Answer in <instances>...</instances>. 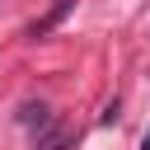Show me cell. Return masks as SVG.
<instances>
[{"label":"cell","mask_w":150,"mask_h":150,"mask_svg":"<svg viewBox=\"0 0 150 150\" xmlns=\"http://www.w3.org/2000/svg\"><path fill=\"white\" fill-rule=\"evenodd\" d=\"M38 150H70V136H56V141H47V145H38Z\"/></svg>","instance_id":"cell-1"},{"label":"cell","mask_w":150,"mask_h":150,"mask_svg":"<svg viewBox=\"0 0 150 150\" xmlns=\"http://www.w3.org/2000/svg\"><path fill=\"white\" fill-rule=\"evenodd\" d=\"M141 150H150V136H145V141H141Z\"/></svg>","instance_id":"cell-2"}]
</instances>
